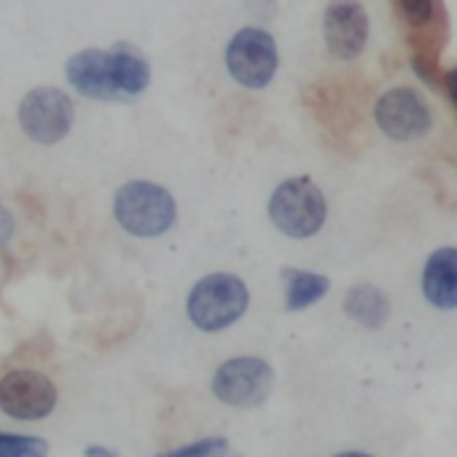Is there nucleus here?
I'll return each mask as SVG.
<instances>
[{
  "mask_svg": "<svg viewBox=\"0 0 457 457\" xmlns=\"http://www.w3.org/2000/svg\"><path fill=\"white\" fill-rule=\"evenodd\" d=\"M113 215L135 237H162L178 218V204L164 186L129 180L113 196Z\"/></svg>",
  "mask_w": 457,
  "mask_h": 457,
  "instance_id": "obj_1",
  "label": "nucleus"
},
{
  "mask_svg": "<svg viewBox=\"0 0 457 457\" xmlns=\"http://www.w3.org/2000/svg\"><path fill=\"white\" fill-rule=\"evenodd\" d=\"M248 302L251 294L240 278L215 272L202 278L191 288L186 310H188V320L199 331H223L245 315Z\"/></svg>",
  "mask_w": 457,
  "mask_h": 457,
  "instance_id": "obj_2",
  "label": "nucleus"
},
{
  "mask_svg": "<svg viewBox=\"0 0 457 457\" xmlns=\"http://www.w3.org/2000/svg\"><path fill=\"white\" fill-rule=\"evenodd\" d=\"M328 215L326 196L312 178H288L283 180L270 199V218L283 235L294 240H307L318 235Z\"/></svg>",
  "mask_w": 457,
  "mask_h": 457,
  "instance_id": "obj_3",
  "label": "nucleus"
},
{
  "mask_svg": "<svg viewBox=\"0 0 457 457\" xmlns=\"http://www.w3.org/2000/svg\"><path fill=\"white\" fill-rule=\"evenodd\" d=\"M275 371L267 361L253 355L228 358L212 377V393L228 406H259L270 398Z\"/></svg>",
  "mask_w": 457,
  "mask_h": 457,
  "instance_id": "obj_4",
  "label": "nucleus"
},
{
  "mask_svg": "<svg viewBox=\"0 0 457 457\" xmlns=\"http://www.w3.org/2000/svg\"><path fill=\"white\" fill-rule=\"evenodd\" d=\"M76 119L73 100L57 89V87H38L25 95L20 105V124L25 135L41 145H54L60 143Z\"/></svg>",
  "mask_w": 457,
  "mask_h": 457,
  "instance_id": "obj_5",
  "label": "nucleus"
},
{
  "mask_svg": "<svg viewBox=\"0 0 457 457\" xmlns=\"http://www.w3.org/2000/svg\"><path fill=\"white\" fill-rule=\"evenodd\" d=\"M226 68L248 89L267 87L278 73V46L275 38L262 28L240 30L226 46Z\"/></svg>",
  "mask_w": 457,
  "mask_h": 457,
  "instance_id": "obj_6",
  "label": "nucleus"
},
{
  "mask_svg": "<svg viewBox=\"0 0 457 457\" xmlns=\"http://www.w3.org/2000/svg\"><path fill=\"white\" fill-rule=\"evenodd\" d=\"M377 127L395 143H411L430 132L433 113L428 103L409 87H395L385 92L374 105Z\"/></svg>",
  "mask_w": 457,
  "mask_h": 457,
  "instance_id": "obj_7",
  "label": "nucleus"
},
{
  "mask_svg": "<svg viewBox=\"0 0 457 457\" xmlns=\"http://www.w3.org/2000/svg\"><path fill=\"white\" fill-rule=\"evenodd\" d=\"M57 406V387L49 377L17 369L0 379V409L14 420H44Z\"/></svg>",
  "mask_w": 457,
  "mask_h": 457,
  "instance_id": "obj_8",
  "label": "nucleus"
},
{
  "mask_svg": "<svg viewBox=\"0 0 457 457\" xmlns=\"http://www.w3.org/2000/svg\"><path fill=\"white\" fill-rule=\"evenodd\" d=\"M326 49L337 60H355L369 44V14L361 4H331L323 14Z\"/></svg>",
  "mask_w": 457,
  "mask_h": 457,
  "instance_id": "obj_9",
  "label": "nucleus"
},
{
  "mask_svg": "<svg viewBox=\"0 0 457 457\" xmlns=\"http://www.w3.org/2000/svg\"><path fill=\"white\" fill-rule=\"evenodd\" d=\"M395 12L411 30L409 41L414 46V57L436 65L446 41V9L433 0H406V4L395 6Z\"/></svg>",
  "mask_w": 457,
  "mask_h": 457,
  "instance_id": "obj_10",
  "label": "nucleus"
},
{
  "mask_svg": "<svg viewBox=\"0 0 457 457\" xmlns=\"http://www.w3.org/2000/svg\"><path fill=\"white\" fill-rule=\"evenodd\" d=\"M65 73H68V81L73 84V89L79 95L92 97V100H119L113 92V81H111L108 52L84 49L68 60Z\"/></svg>",
  "mask_w": 457,
  "mask_h": 457,
  "instance_id": "obj_11",
  "label": "nucleus"
},
{
  "mask_svg": "<svg viewBox=\"0 0 457 457\" xmlns=\"http://www.w3.org/2000/svg\"><path fill=\"white\" fill-rule=\"evenodd\" d=\"M422 296L436 310H457V248H438L422 267Z\"/></svg>",
  "mask_w": 457,
  "mask_h": 457,
  "instance_id": "obj_12",
  "label": "nucleus"
},
{
  "mask_svg": "<svg viewBox=\"0 0 457 457\" xmlns=\"http://www.w3.org/2000/svg\"><path fill=\"white\" fill-rule=\"evenodd\" d=\"M108 65H111V81H113V92L119 100L135 97L140 92H145L148 81H151V68L145 62V57L140 52H135L132 46H116L108 52Z\"/></svg>",
  "mask_w": 457,
  "mask_h": 457,
  "instance_id": "obj_13",
  "label": "nucleus"
},
{
  "mask_svg": "<svg viewBox=\"0 0 457 457\" xmlns=\"http://www.w3.org/2000/svg\"><path fill=\"white\" fill-rule=\"evenodd\" d=\"M345 312L363 328H382L390 318V299L371 283L353 286L345 296Z\"/></svg>",
  "mask_w": 457,
  "mask_h": 457,
  "instance_id": "obj_14",
  "label": "nucleus"
},
{
  "mask_svg": "<svg viewBox=\"0 0 457 457\" xmlns=\"http://www.w3.org/2000/svg\"><path fill=\"white\" fill-rule=\"evenodd\" d=\"M283 283H286V310L288 312L312 307L331 288V280L326 275L304 272V270H283Z\"/></svg>",
  "mask_w": 457,
  "mask_h": 457,
  "instance_id": "obj_15",
  "label": "nucleus"
},
{
  "mask_svg": "<svg viewBox=\"0 0 457 457\" xmlns=\"http://www.w3.org/2000/svg\"><path fill=\"white\" fill-rule=\"evenodd\" d=\"M49 444L38 436L0 433V457H46Z\"/></svg>",
  "mask_w": 457,
  "mask_h": 457,
  "instance_id": "obj_16",
  "label": "nucleus"
},
{
  "mask_svg": "<svg viewBox=\"0 0 457 457\" xmlns=\"http://www.w3.org/2000/svg\"><path fill=\"white\" fill-rule=\"evenodd\" d=\"M226 452H228V441L220 438V436H210V438H202V441L162 452L156 457H226Z\"/></svg>",
  "mask_w": 457,
  "mask_h": 457,
  "instance_id": "obj_17",
  "label": "nucleus"
},
{
  "mask_svg": "<svg viewBox=\"0 0 457 457\" xmlns=\"http://www.w3.org/2000/svg\"><path fill=\"white\" fill-rule=\"evenodd\" d=\"M14 228H17V223H14L12 210L0 204V248L9 245V240L14 237Z\"/></svg>",
  "mask_w": 457,
  "mask_h": 457,
  "instance_id": "obj_18",
  "label": "nucleus"
},
{
  "mask_svg": "<svg viewBox=\"0 0 457 457\" xmlns=\"http://www.w3.org/2000/svg\"><path fill=\"white\" fill-rule=\"evenodd\" d=\"M444 87H446V95H449L452 105L457 108V68H452V71L444 73Z\"/></svg>",
  "mask_w": 457,
  "mask_h": 457,
  "instance_id": "obj_19",
  "label": "nucleus"
},
{
  "mask_svg": "<svg viewBox=\"0 0 457 457\" xmlns=\"http://www.w3.org/2000/svg\"><path fill=\"white\" fill-rule=\"evenodd\" d=\"M87 457H119V452H113V449H108V446H89L87 452H84Z\"/></svg>",
  "mask_w": 457,
  "mask_h": 457,
  "instance_id": "obj_20",
  "label": "nucleus"
},
{
  "mask_svg": "<svg viewBox=\"0 0 457 457\" xmlns=\"http://www.w3.org/2000/svg\"><path fill=\"white\" fill-rule=\"evenodd\" d=\"M334 457H371V454H366V452H339Z\"/></svg>",
  "mask_w": 457,
  "mask_h": 457,
  "instance_id": "obj_21",
  "label": "nucleus"
}]
</instances>
